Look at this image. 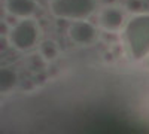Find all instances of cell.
<instances>
[{"instance_id": "obj_2", "label": "cell", "mask_w": 149, "mask_h": 134, "mask_svg": "<svg viewBox=\"0 0 149 134\" xmlns=\"http://www.w3.org/2000/svg\"><path fill=\"white\" fill-rule=\"evenodd\" d=\"M9 43L18 51H29L39 39V27L31 18H22L9 30Z\"/></svg>"}, {"instance_id": "obj_4", "label": "cell", "mask_w": 149, "mask_h": 134, "mask_svg": "<svg viewBox=\"0 0 149 134\" xmlns=\"http://www.w3.org/2000/svg\"><path fill=\"white\" fill-rule=\"evenodd\" d=\"M100 26L107 30V31H116L122 27L124 21H125V15L124 12L118 8H113V6H109V8H104L102 12H100Z\"/></svg>"}, {"instance_id": "obj_5", "label": "cell", "mask_w": 149, "mask_h": 134, "mask_svg": "<svg viewBox=\"0 0 149 134\" xmlns=\"http://www.w3.org/2000/svg\"><path fill=\"white\" fill-rule=\"evenodd\" d=\"M5 8L12 17L29 18L36 12L34 0H5Z\"/></svg>"}, {"instance_id": "obj_1", "label": "cell", "mask_w": 149, "mask_h": 134, "mask_svg": "<svg viewBox=\"0 0 149 134\" xmlns=\"http://www.w3.org/2000/svg\"><path fill=\"white\" fill-rule=\"evenodd\" d=\"M95 0H52L51 10L58 18L66 19H86L95 10Z\"/></svg>"}, {"instance_id": "obj_7", "label": "cell", "mask_w": 149, "mask_h": 134, "mask_svg": "<svg viewBox=\"0 0 149 134\" xmlns=\"http://www.w3.org/2000/svg\"><path fill=\"white\" fill-rule=\"evenodd\" d=\"M40 55L43 57L45 61H52L58 55V49L52 42H43L40 45Z\"/></svg>"}, {"instance_id": "obj_3", "label": "cell", "mask_w": 149, "mask_h": 134, "mask_svg": "<svg viewBox=\"0 0 149 134\" xmlns=\"http://www.w3.org/2000/svg\"><path fill=\"white\" fill-rule=\"evenodd\" d=\"M69 37L76 45H90L95 40L97 31L91 22L79 19V21H74L72 27L69 28Z\"/></svg>"}, {"instance_id": "obj_6", "label": "cell", "mask_w": 149, "mask_h": 134, "mask_svg": "<svg viewBox=\"0 0 149 134\" xmlns=\"http://www.w3.org/2000/svg\"><path fill=\"white\" fill-rule=\"evenodd\" d=\"M18 83V75L15 70L9 67H2L0 69V92H8L12 91Z\"/></svg>"}]
</instances>
